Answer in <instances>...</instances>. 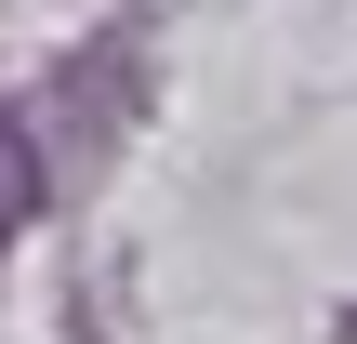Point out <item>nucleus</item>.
I'll return each mask as SVG.
<instances>
[{
    "mask_svg": "<svg viewBox=\"0 0 357 344\" xmlns=\"http://www.w3.org/2000/svg\"><path fill=\"white\" fill-rule=\"evenodd\" d=\"M26 212H40V146H26V133L0 119V239H13Z\"/></svg>",
    "mask_w": 357,
    "mask_h": 344,
    "instance_id": "obj_1",
    "label": "nucleus"
}]
</instances>
